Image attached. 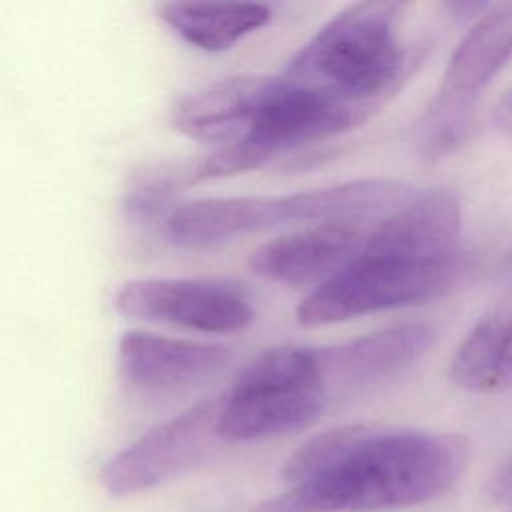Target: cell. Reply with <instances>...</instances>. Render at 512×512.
Masks as SVG:
<instances>
[{
  "label": "cell",
  "instance_id": "6da1fadb",
  "mask_svg": "<svg viewBox=\"0 0 512 512\" xmlns=\"http://www.w3.org/2000/svg\"><path fill=\"white\" fill-rule=\"evenodd\" d=\"M468 462L470 442L462 434L366 424L326 470L288 486L260 512H374L422 504L448 492Z\"/></svg>",
  "mask_w": 512,
  "mask_h": 512
},
{
  "label": "cell",
  "instance_id": "7a4b0ae2",
  "mask_svg": "<svg viewBox=\"0 0 512 512\" xmlns=\"http://www.w3.org/2000/svg\"><path fill=\"white\" fill-rule=\"evenodd\" d=\"M414 0H354L328 20L286 64L284 76L362 114L390 100L418 64L398 38Z\"/></svg>",
  "mask_w": 512,
  "mask_h": 512
},
{
  "label": "cell",
  "instance_id": "3957f363",
  "mask_svg": "<svg viewBox=\"0 0 512 512\" xmlns=\"http://www.w3.org/2000/svg\"><path fill=\"white\" fill-rule=\"evenodd\" d=\"M330 400L316 348L276 346L234 378L224 394L218 432L228 442L296 432L318 420Z\"/></svg>",
  "mask_w": 512,
  "mask_h": 512
},
{
  "label": "cell",
  "instance_id": "277c9868",
  "mask_svg": "<svg viewBox=\"0 0 512 512\" xmlns=\"http://www.w3.org/2000/svg\"><path fill=\"white\" fill-rule=\"evenodd\" d=\"M470 262L454 252L408 258L362 250L320 282L296 308L302 326H326L374 312L422 304L450 292Z\"/></svg>",
  "mask_w": 512,
  "mask_h": 512
},
{
  "label": "cell",
  "instance_id": "5b68a950",
  "mask_svg": "<svg viewBox=\"0 0 512 512\" xmlns=\"http://www.w3.org/2000/svg\"><path fill=\"white\" fill-rule=\"evenodd\" d=\"M510 58L512 2H506L480 16L452 52L440 86L414 128L424 158L440 160L470 140L478 100Z\"/></svg>",
  "mask_w": 512,
  "mask_h": 512
},
{
  "label": "cell",
  "instance_id": "8992f818",
  "mask_svg": "<svg viewBox=\"0 0 512 512\" xmlns=\"http://www.w3.org/2000/svg\"><path fill=\"white\" fill-rule=\"evenodd\" d=\"M222 402L224 394L204 398L116 452L100 470L104 488L112 496H130L194 468L222 440Z\"/></svg>",
  "mask_w": 512,
  "mask_h": 512
},
{
  "label": "cell",
  "instance_id": "52a82bcc",
  "mask_svg": "<svg viewBox=\"0 0 512 512\" xmlns=\"http://www.w3.org/2000/svg\"><path fill=\"white\" fill-rule=\"evenodd\" d=\"M116 308L132 318L168 322L210 334L240 332L254 318V308L238 286L204 278L126 282L116 294Z\"/></svg>",
  "mask_w": 512,
  "mask_h": 512
},
{
  "label": "cell",
  "instance_id": "ba28073f",
  "mask_svg": "<svg viewBox=\"0 0 512 512\" xmlns=\"http://www.w3.org/2000/svg\"><path fill=\"white\" fill-rule=\"evenodd\" d=\"M436 334L426 324H398L380 328L342 344L316 348L330 394L358 392L378 386L422 358Z\"/></svg>",
  "mask_w": 512,
  "mask_h": 512
},
{
  "label": "cell",
  "instance_id": "9c48e42d",
  "mask_svg": "<svg viewBox=\"0 0 512 512\" xmlns=\"http://www.w3.org/2000/svg\"><path fill=\"white\" fill-rule=\"evenodd\" d=\"M370 228L366 220L308 224L256 248L248 266L254 274L284 284L326 280L360 252Z\"/></svg>",
  "mask_w": 512,
  "mask_h": 512
},
{
  "label": "cell",
  "instance_id": "30bf717a",
  "mask_svg": "<svg viewBox=\"0 0 512 512\" xmlns=\"http://www.w3.org/2000/svg\"><path fill=\"white\" fill-rule=\"evenodd\" d=\"M120 374L144 390H184L218 376L232 352L218 344L178 340L146 330L124 332L118 342Z\"/></svg>",
  "mask_w": 512,
  "mask_h": 512
},
{
  "label": "cell",
  "instance_id": "8fae6325",
  "mask_svg": "<svg viewBox=\"0 0 512 512\" xmlns=\"http://www.w3.org/2000/svg\"><path fill=\"white\" fill-rule=\"evenodd\" d=\"M460 224V202L452 190H418L370 228L362 250L408 258L448 256L458 252Z\"/></svg>",
  "mask_w": 512,
  "mask_h": 512
},
{
  "label": "cell",
  "instance_id": "7c38bea8",
  "mask_svg": "<svg viewBox=\"0 0 512 512\" xmlns=\"http://www.w3.org/2000/svg\"><path fill=\"white\" fill-rule=\"evenodd\" d=\"M266 76H234L204 86L174 106V126L200 142H238L250 122V114Z\"/></svg>",
  "mask_w": 512,
  "mask_h": 512
},
{
  "label": "cell",
  "instance_id": "4fadbf2b",
  "mask_svg": "<svg viewBox=\"0 0 512 512\" xmlns=\"http://www.w3.org/2000/svg\"><path fill=\"white\" fill-rule=\"evenodd\" d=\"M158 18L188 44L222 52L270 20V10L258 2L240 0H166Z\"/></svg>",
  "mask_w": 512,
  "mask_h": 512
},
{
  "label": "cell",
  "instance_id": "5bb4252c",
  "mask_svg": "<svg viewBox=\"0 0 512 512\" xmlns=\"http://www.w3.org/2000/svg\"><path fill=\"white\" fill-rule=\"evenodd\" d=\"M450 378L470 392L512 390V302L488 312L462 340Z\"/></svg>",
  "mask_w": 512,
  "mask_h": 512
},
{
  "label": "cell",
  "instance_id": "9a60e30c",
  "mask_svg": "<svg viewBox=\"0 0 512 512\" xmlns=\"http://www.w3.org/2000/svg\"><path fill=\"white\" fill-rule=\"evenodd\" d=\"M188 184H194L192 164L146 170L126 192L124 208L132 218L138 220L156 218L166 210L172 196Z\"/></svg>",
  "mask_w": 512,
  "mask_h": 512
},
{
  "label": "cell",
  "instance_id": "2e32d148",
  "mask_svg": "<svg viewBox=\"0 0 512 512\" xmlns=\"http://www.w3.org/2000/svg\"><path fill=\"white\" fill-rule=\"evenodd\" d=\"M490 494L498 502H512V462L490 480Z\"/></svg>",
  "mask_w": 512,
  "mask_h": 512
},
{
  "label": "cell",
  "instance_id": "e0dca14e",
  "mask_svg": "<svg viewBox=\"0 0 512 512\" xmlns=\"http://www.w3.org/2000/svg\"><path fill=\"white\" fill-rule=\"evenodd\" d=\"M494 124L508 140H512V88L496 104Z\"/></svg>",
  "mask_w": 512,
  "mask_h": 512
},
{
  "label": "cell",
  "instance_id": "ac0fdd59",
  "mask_svg": "<svg viewBox=\"0 0 512 512\" xmlns=\"http://www.w3.org/2000/svg\"><path fill=\"white\" fill-rule=\"evenodd\" d=\"M456 18H470L486 4V0H442Z\"/></svg>",
  "mask_w": 512,
  "mask_h": 512
},
{
  "label": "cell",
  "instance_id": "d6986e66",
  "mask_svg": "<svg viewBox=\"0 0 512 512\" xmlns=\"http://www.w3.org/2000/svg\"><path fill=\"white\" fill-rule=\"evenodd\" d=\"M508 270L512 272V254H510V258H508Z\"/></svg>",
  "mask_w": 512,
  "mask_h": 512
}]
</instances>
